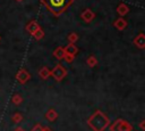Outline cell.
Masks as SVG:
<instances>
[{
    "instance_id": "cell-1",
    "label": "cell",
    "mask_w": 145,
    "mask_h": 131,
    "mask_svg": "<svg viewBox=\"0 0 145 131\" xmlns=\"http://www.w3.org/2000/svg\"><path fill=\"white\" fill-rule=\"evenodd\" d=\"M42 1L46 5L48 9L52 14L58 16L61 13H63L72 3L74 0H42Z\"/></svg>"
},
{
    "instance_id": "cell-2",
    "label": "cell",
    "mask_w": 145,
    "mask_h": 131,
    "mask_svg": "<svg viewBox=\"0 0 145 131\" xmlns=\"http://www.w3.org/2000/svg\"><path fill=\"white\" fill-rule=\"evenodd\" d=\"M88 123L92 125V128L95 131H103L108 124H109V120L101 113V112H96L88 121Z\"/></svg>"
},
{
    "instance_id": "cell-3",
    "label": "cell",
    "mask_w": 145,
    "mask_h": 131,
    "mask_svg": "<svg viewBox=\"0 0 145 131\" xmlns=\"http://www.w3.org/2000/svg\"><path fill=\"white\" fill-rule=\"evenodd\" d=\"M66 74H67L66 68H65L63 66H61L60 64L57 65V66L51 71V75H52L57 81H61V80L66 76Z\"/></svg>"
},
{
    "instance_id": "cell-4",
    "label": "cell",
    "mask_w": 145,
    "mask_h": 131,
    "mask_svg": "<svg viewBox=\"0 0 145 131\" xmlns=\"http://www.w3.org/2000/svg\"><path fill=\"white\" fill-rule=\"evenodd\" d=\"M131 130V126L129 123L127 122H123V121H118L116 122L114 126L112 128V131H130Z\"/></svg>"
},
{
    "instance_id": "cell-5",
    "label": "cell",
    "mask_w": 145,
    "mask_h": 131,
    "mask_svg": "<svg viewBox=\"0 0 145 131\" xmlns=\"http://www.w3.org/2000/svg\"><path fill=\"white\" fill-rule=\"evenodd\" d=\"M80 17H82V19L84 21V22H86V23H89V22H92L93 19H94V17H95V14L91 10V9H88V8H86L83 13H82V15H80Z\"/></svg>"
},
{
    "instance_id": "cell-6",
    "label": "cell",
    "mask_w": 145,
    "mask_h": 131,
    "mask_svg": "<svg viewBox=\"0 0 145 131\" xmlns=\"http://www.w3.org/2000/svg\"><path fill=\"white\" fill-rule=\"evenodd\" d=\"M29 77H31V75H29V73H28L26 69H20V71L17 73V75H16V79H17L20 83H25L26 81L29 80Z\"/></svg>"
},
{
    "instance_id": "cell-7",
    "label": "cell",
    "mask_w": 145,
    "mask_h": 131,
    "mask_svg": "<svg viewBox=\"0 0 145 131\" xmlns=\"http://www.w3.org/2000/svg\"><path fill=\"white\" fill-rule=\"evenodd\" d=\"M134 44L136 47H138L139 49H144L145 48V35L143 33H139L135 39H134Z\"/></svg>"
},
{
    "instance_id": "cell-8",
    "label": "cell",
    "mask_w": 145,
    "mask_h": 131,
    "mask_svg": "<svg viewBox=\"0 0 145 131\" xmlns=\"http://www.w3.org/2000/svg\"><path fill=\"white\" fill-rule=\"evenodd\" d=\"M113 25H114V27H116L117 30H119V31H122V30H125V28L127 27V22L125 21V18H122V17H119L118 19H116V21H114Z\"/></svg>"
},
{
    "instance_id": "cell-9",
    "label": "cell",
    "mask_w": 145,
    "mask_h": 131,
    "mask_svg": "<svg viewBox=\"0 0 145 131\" xmlns=\"http://www.w3.org/2000/svg\"><path fill=\"white\" fill-rule=\"evenodd\" d=\"M63 50H65V54L75 56V55L77 54V51H78V48L75 46V43H69V44H67V46L63 48Z\"/></svg>"
},
{
    "instance_id": "cell-10",
    "label": "cell",
    "mask_w": 145,
    "mask_h": 131,
    "mask_svg": "<svg viewBox=\"0 0 145 131\" xmlns=\"http://www.w3.org/2000/svg\"><path fill=\"white\" fill-rule=\"evenodd\" d=\"M117 13L122 17V16H125V15H127L128 13H129V7L126 5V3H120L118 7H117Z\"/></svg>"
},
{
    "instance_id": "cell-11",
    "label": "cell",
    "mask_w": 145,
    "mask_h": 131,
    "mask_svg": "<svg viewBox=\"0 0 145 131\" xmlns=\"http://www.w3.org/2000/svg\"><path fill=\"white\" fill-rule=\"evenodd\" d=\"M37 28H40V26H39V23L36 22V21H32L31 23H28V25L26 26V30L29 32V33H34Z\"/></svg>"
},
{
    "instance_id": "cell-12",
    "label": "cell",
    "mask_w": 145,
    "mask_h": 131,
    "mask_svg": "<svg viewBox=\"0 0 145 131\" xmlns=\"http://www.w3.org/2000/svg\"><path fill=\"white\" fill-rule=\"evenodd\" d=\"M65 50H63V48L62 47H58L54 51H53V56L57 58V59H63V57H65Z\"/></svg>"
},
{
    "instance_id": "cell-13",
    "label": "cell",
    "mask_w": 145,
    "mask_h": 131,
    "mask_svg": "<svg viewBox=\"0 0 145 131\" xmlns=\"http://www.w3.org/2000/svg\"><path fill=\"white\" fill-rule=\"evenodd\" d=\"M45 116H46V118H48L49 121H54V120L58 117V114H57V112H56L54 109H49V110L46 112Z\"/></svg>"
},
{
    "instance_id": "cell-14",
    "label": "cell",
    "mask_w": 145,
    "mask_h": 131,
    "mask_svg": "<svg viewBox=\"0 0 145 131\" xmlns=\"http://www.w3.org/2000/svg\"><path fill=\"white\" fill-rule=\"evenodd\" d=\"M51 75V71L48 68V67H42L41 69H40V76L42 77V79H46V77H49Z\"/></svg>"
},
{
    "instance_id": "cell-15",
    "label": "cell",
    "mask_w": 145,
    "mask_h": 131,
    "mask_svg": "<svg viewBox=\"0 0 145 131\" xmlns=\"http://www.w3.org/2000/svg\"><path fill=\"white\" fill-rule=\"evenodd\" d=\"M33 35H34V38H35L36 40H41V39L43 38V35H44V32H43V30L40 27V28H37V30L33 33Z\"/></svg>"
},
{
    "instance_id": "cell-16",
    "label": "cell",
    "mask_w": 145,
    "mask_h": 131,
    "mask_svg": "<svg viewBox=\"0 0 145 131\" xmlns=\"http://www.w3.org/2000/svg\"><path fill=\"white\" fill-rule=\"evenodd\" d=\"M96 63H97V60H96V58H95L94 56H89V57L87 58V65H88V66L93 67V66L96 65Z\"/></svg>"
},
{
    "instance_id": "cell-17",
    "label": "cell",
    "mask_w": 145,
    "mask_h": 131,
    "mask_svg": "<svg viewBox=\"0 0 145 131\" xmlns=\"http://www.w3.org/2000/svg\"><path fill=\"white\" fill-rule=\"evenodd\" d=\"M77 40H78V35H77L76 33H70V34L68 35V41H69V43H75Z\"/></svg>"
},
{
    "instance_id": "cell-18",
    "label": "cell",
    "mask_w": 145,
    "mask_h": 131,
    "mask_svg": "<svg viewBox=\"0 0 145 131\" xmlns=\"http://www.w3.org/2000/svg\"><path fill=\"white\" fill-rule=\"evenodd\" d=\"M12 103H14L15 105L20 104V103H22V97H20L19 95H15V96L12 97Z\"/></svg>"
},
{
    "instance_id": "cell-19",
    "label": "cell",
    "mask_w": 145,
    "mask_h": 131,
    "mask_svg": "<svg viewBox=\"0 0 145 131\" xmlns=\"http://www.w3.org/2000/svg\"><path fill=\"white\" fill-rule=\"evenodd\" d=\"M74 57H75V56H72V55H68V54H66L65 57H63V59H66L67 63H71V62L74 60Z\"/></svg>"
},
{
    "instance_id": "cell-20",
    "label": "cell",
    "mask_w": 145,
    "mask_h": 131,
    "mask_svg": "<svg viewBox=\"0 0 145 131\" xmlns=\"http://www.w3.org/2000/svg\"><path fill=\"white\" fill-rule=\"evenodd\" d=\"M22 118H23V117H22V115H20V114H15V115H14V117H12V121L17 123V122L22 121Z\"/></svg>"
},
{
    "instance_id": "cell-21",
    "label": "cell",
    "mask_w": 145,
    "mask_h": 131,
    "mask_svg": "<svg viewBox=\"0 0 145 131\" xmlns=\"http://www.w3.org/2000/svg\"><path fill=\"white\" fill-rule=\"evenodd\" d=\"M32 131H44V129H43L40 124H37V125H35V126L32 129Z\"/></svg>"
},
{
    "instance_id": "cell-22",
    "label": "cell",
    "mask_w": 145,
    "mask_h": 131,
    "mask_svg": "<svg viewBox=\"0 0 145 131\" xmlns=\"http://www.w3.org/2000/svg\"><path fill=\"white\" fill-rule=\"evenodd\" d=\"M15 131H24V129L23 128H20V126H18V128H16V130Z\"/></svg>"
},
{
    "instance_id": "cell-23",
    "label": "cell",
    "mask_w": 145,
    "mask_h": 131,
    "mask_svg": "<svg viewBox=\"0 0 145 131\" xmlns=\"http://www.w3.org/2000/svg\"><path fill=\"white\" fill-rule=\"evenodd\" d=\"M140 129H143V130H144V121H142V122H140Z\"/></svg>"
},
{
    "instance_id": "cell-24",
    "label": "cell",
    "mask_w": 145,
    "mask_h": 131,
    "mask_svg": "<svg viewBox=\"0 0 145 131\" xmlns=\"http://www.w3.org/2000/svg\"><path fill=\"white\" fill-rule=\"evenodd\" d=\"M16 1H19V2H20V1H23V0H16Z\"/></svg>"
},
{
    "instance_id": "cell-25",
    "label": "cell",
    "mask_w": 145,
    "mask_h": 131,
    "mask_svg": "<svg viewBox=\"0 0 145 131\" xmlns=\"http://www.w3.org/2000/svg\"><path fill=\"white\" fill-rule=\"evenodd\" d=\"M0 40H1V36H0Z\"/></svg>"
}]
</instances>
